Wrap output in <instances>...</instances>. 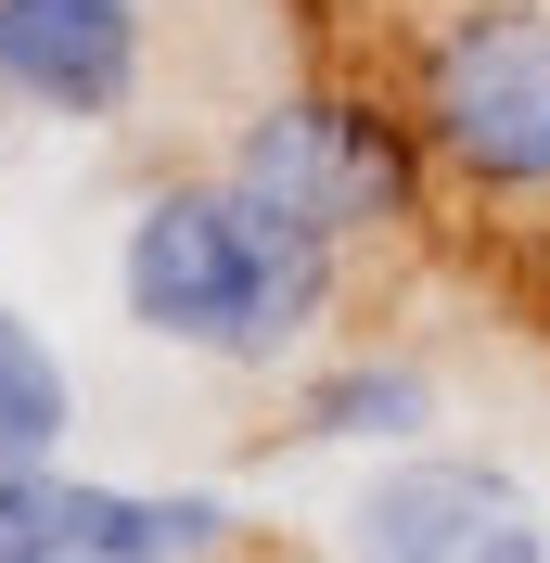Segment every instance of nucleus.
Masks as SVG:
<instances>
[{
	"mask_svg": "<svg viewBox=\"0 0 550 563\" xmlns=\"http://www.w3.org/2000/svg\"><path fill=\"white\" fill-rule=\"evenodd\" d=\"M116 295H129V320L154 346L270 372L333 308V244L282 231L270 206H243L231 179H167L129 218V244H116Z\"/></svg>",
	"mask_w": 550,
	"mask_h": 563,
	"instance_id": "nucleus-1",
	"label": "nucleus"
},
{
	"mask_svg": "<svg viewBox=\"0 0 550 563\" xmlns=\"http://www.w3.org/2000/svg\"><path fill=\"white\" fill-rule=\"evenodd\" d=\"M422 422H436V385H422L410 358H345L295 397V435L308 449H410Z\"/></svg>",
	"mask_w": 550,
	"mask_h": 563,
	"instance_id": "nucleus-7",
	"label": "nucleus"
},
{
	"mask_svg": "<svg viewBox=\"0 0 550 563\" xmlns=\"http://www.w3.org/2000/svg\"><path fill=\"white\" fill-rule=\"evenodd\" d=\"M0 563H179V512L65 461L0 474Z\"/></svg>",
	"mask_w": 550,
	"mask_h": 563,
	"instance_id": "nucleus-6",
	"label": "nucleus"
},
{
	"mask_svg": "<svg viewBox=\"0 0 550 563\" xmlns=\"http://www.w3.org/2000/svg\"><path fill=\"white\" fill-rule=\"evenodd\" d=\"M65 435H77V372L38 346L26 308H0V474L65 461Z\"/></svg>",
	"mask_w": 550,
	"mask_h": 563,
	"instance_id": "nucleus-8",
	"label": "nucleus"
},
{
	"mask_svg": "<svg viewBox=\"0 0 550 563\" xmlns=\"http://www.w3.org/2000/svg\"><path fill=\"white\" fill-rule=\"evenodd\" d=\"M243 206H270L282 231H308V244H359V231H397L422 192V129L410 115L359 103V90H282L256 129L231 141V167H218Z\"/></svg>",
	"mask_w": 550,
	"mask_h": 563,
	"instance_id": "nucleus-3",
	"label": "nucleus"
},
{
	"mask_svg": "<svg viewBox=\"0 0 550 563\" xmlns=\"http://www.w3.org/2000/svg\"><path fill=\"white\" fill-rule=\"evenodd\" d=\"M410 129L461 192L550 206V0H448L410 52Z\"/></svg>",
	"mask_w": 550,
	"mask_h": 563,
	"instance_id": "nucleus-2",
	"label": "nucleus"
},
{
	"mask_svg": "<svg viewBox=\"0 0 550 563\" xmlns=\"http://www.w3.org/2000/svg\"><path fill=\"white\" fill-rule=\"evenodd\" d=\"M141 0H0V103L26 115H129Z\"/></svg>",
	"mask_w": 550,
	"mask_h": 563,
	"instance_id": "nucleus-5",
	"label": "nucleus"
},
{
	"mask_svg": "<svg viewBox=\"0 0 550 563\" xmlns=\"http://www.w3.org/2000/svg\"><path fill=\"white\" fill-rule=\"evenodd\" d=\"M345 563H550V512L461 449H397L345 499Z\"/></svg>",
	"mask_w": 550,
	"mask_h": 563,
	"instance_id": "nucleus-4",
	"label": "nucleus"
}]
</instances>
